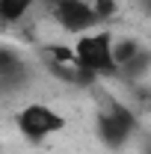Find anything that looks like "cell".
<instances>
[{
  "label": "cell",
  "mask_w": 151,
  "mask_h": 154,
  "mask_svg": "<svg viewBox=\"0 0 151 154\" xmlns=\"http://www.w3.org/2000/svg\"><path fill=\"white\" fill-rule=\"evenodd\" d=\"M77 62L83 68L95 71L98 77H116L119 68L113 62V33L110 30H98V33H83L74 42Z\"/></svg>",
  "instance_id": "6da1fadb"
},
{
  "label": "cell",
  "mask_w": 151,
  "mask_h": 154,
  "mask_svg": "<svg viewBox=\"0 0 151 154\" xmlns=\"http://www.w3.org/2000/svg\"><path fill=\"white\" fill-rule=\"evenodd\" d=\"M15 125H18L21 136H27L33 142H42L51 134H59L65 128V116H59L54 107H48L42 101H30L15 113Z\"/></svg>",
  "instance_id": "7a4b0ae2"
},
{
  "label": "cell",
  "mask_w": 151,
  "mask_h": 154,
  "mask_svg": "<svg viewBox=\"0 0 151 154\" xmlns=\"http://www.w3.org/2000/svg\"><path fill=\"white\" fill-rule=\"evenodd\" d=\"M51 12H54V21H57L59 27L65 33H74V36L89 33V30H95V24H98L92 0H59Z\"/></svg>",
  "instance_id": "3957f363"
},
{
  "label": "cell",
  "mask_w": 151,
  "mask_h": 154,
  "mask_svg": "<svg viewBox=\"0 0 151 154\" xmlns=\"http://www.w3.org/2000/svg\"><path fill=\"white\" fill-rule=\"evenodd\" d=\"M95 131H98V136H101V142L110 145V148H122V145L133 136L131 125H125L122 119L110 116L107 110H98V116H95Z\"/></svg>",
  "instance_id": "277c9868"
},
{
  "label": "cell",
  "mask_w": 151,
  "mask_h": 154,
  "mask_svg": "<svg viewBox=\"0 0 151 154\" xmlns=\"http://www.w3.org/2000/svg\"><path fill=\"white\" fill-rule=\"evenodd\" d=\"M139 54H142V45H139L133 36L113 38V62H116V68H119V71H122L125 65H131Z\"/></svg>",
  "instance_id": "5b68a950"
},
{
  "label": "cell",
  "mask_w": 151,
  "mask_h": 154,
  "mask_svg": "<svg viewBox=\"0 0 151 154\" xmlns=\"http://www.w3.org/2000/svg\"><path fill=\"white\" fill-rule=\"evenodd\" d=\"M39 0H0V21L3 24H18L30 15V9Z\"/></svg>",
  "instance_id": "8992f818"
},
{
  "label": "cell",
  "mask_w": 151,
  "mask_h": 154,
  "mask_svg": "<svg viewBox=\"0 0 151 154\" xmlns=\"http://www.w3.org/2000/svg\"><path fill=\"white\" fill-rule=\"evenodd\" d=\"M92 9L98 15V21H110L119 12V0H92Z\"/></svg>",
  "instance_id": "52a82bcc"
},
{
  "label": "cell",
  "mask_w": 151,
  "mask_h": 154,
  "mask_svg": "<svg viewBox=\"0 0 151 154\" xmlns=\"http://www.w3.org/2000/svg\"><path fill=\"white\" fill-rule=\"evenodd\" d=\"M139 9H142V12L151 18V0H139Z\"/></svg>",
  "instance_id": "ba28073f"
}]
</instances>
